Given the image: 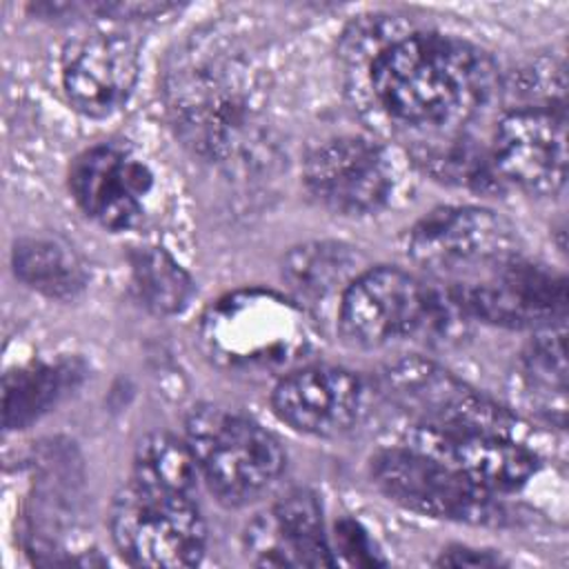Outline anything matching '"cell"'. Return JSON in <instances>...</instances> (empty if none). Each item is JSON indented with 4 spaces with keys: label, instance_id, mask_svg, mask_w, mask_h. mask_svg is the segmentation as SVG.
Wrapping results in <instances>:
<instances>
[{
    "label": "cell",
    "instance_id": "6da1fadb",
    "mask_svg": "<svg viewBox=\"0 0 569 569\" xmlns=\"http://www.w3.org/2000/svg\"><path fill=\"white\" fill-rule=\"evenodd\" d=\"M167 104L184 142L220 164L267 156V89L247 51L204 33L178 51L167 73Z\"/></svg>",
    "mask_w": 569,
    "mask_h": 569
},
{
    "label": "cell",
    "instance_id": "7a4b0ae2",
    "mask_svg": "<svg viewBox=\"0 0 569 569\" xmlns=\"http://www.w3.org/2000/svg\"><path fill=\"white\" fill-rule=\"evenodd\" d=\"M380 107L413 127L445 129L469 120L491 91L489 64L469 44L413 33L387 44L371 62Z\"/></svg>",
    "mask_w": 569,
    "mask_h": 569
},
{
    "label": "cell",
    "instance_id": "3957f363",
    "mask_svg": "<svg viewBox=\"0 0 569 569\" xmlns=\"http://www.w3.org/2000/svg\"><path fill=\"white\" fill-rule=\"evenodd\" d=\"M200 342L220 369L271 373L302 360L313 329L296 300L253 287L227 293L204 311Z\"/></svg>",
    "mask_w": 569,
    "mask_h": 569
},
{
    "label": "cell",
    "instance_id": "277c9868",
    "mask_svg": "<svg viewBox=\"0 0 569 569\" xmlns=\"http://www.w3.org/2000/svg\"><path fill=\"white\" fill-rule=\"evenodd\" d=\"M460 309L442 289L427 287L398 267L358 273L340 293L338 320L342 336L358 347L438 336L456 327Z\"/></svg>",
    "mask_w": 569,
    "mask_h": 569
},
{
    "label": "cell",
    "instance_id": "5b68a950",
    "mask_svg": "<svg viewBox=\"0 0 569 569\" xmlns=\"http://www.w3.org/2000/svg\"><path fill=\"white\" fill-rule=\"evenodd\" d=\"M187 445L209 489L227 505L264 493L284 467L280 442L251 418L224 407H198L187 420Z\"/></svg>",
    "mask_w": 569,
    "mask_h": 569
},
{
    "label": "cell",
    "instance_id": "8992f818",
    "mask_svg": "<svg viewBox=\"0 0 569 569\" xmlns=\"http://www.w3.org/2000/svg\"><path fill=\"white\" fill-rule=\"evenodd\" d=\"M111 536L136 567H193L204 553V522L191 493L129 480L113 498Z\"/></svg>",
    "mask_w": 569,
    "mask_h": 569
},
{
    "label": "cell",
    "instance_id": "52a82bcc",
    "mask_svg": "<svg viewBox=\"0 0 569 569\" xmlns=\"http://www.w3.org/2000/svg\"><path fill=\"white\" fill-rule=\"evenodd\" d=\"M389 400L416 425L520 440L522 422L465 380L425 358H400L382 373Z\"/></svg>",
    "mask_w": 569,
    "mask_h": 569
},
{
    "label": "cell",
    "instance_id": "ba28073f",
    "mask_svg": "<svg viewBox=\"0 0 569 569\" xmlns=\"http://www.w3.org/2000/svg\"><path fill=\"white\" fill-rule=\"evenodd\" d=\"M407 253L447 287L482 276L518 249L511 224L498 213L480 207H442L409 231Z\"/></svg>",
    "mask_w": 569,
    "mask_h": 569
},
{
    "label": "cell",
    "instance_id": "9c48e42d",
    "mask_svg": "<svg viewBox=\"0 0 569 569\" xmlns=\"http://www.w3.org/2000/svg\"><path fill=\"white\" fill-rule=\"evenodd\" d=\"M440 289L462 316L511 329L551 327L567 311L565 278L520 253L473 280Z\"/></svg>",
    "mask_w": 569,
    "mask_h": 569
},
{
    "label": "cell",
    "instance_id": "30bf717a",
    "mask_svg": "<svg viewBox=\"0 0 569 569\" xmlns=\"http://www.w3.org/2000/svg\"><path fill=\"white\" fill-rule=\"evenodd\" d=\"M371 478L389 500L422 516L489 522L498 513L491 491L407 445L378 451L371 458Z\"/></svg>",
    "mask_w": 569,
    "mask_h": 569
},
{
    "label": "cell",
    "instance_id": "8fae6325",
    "mask_svg": "<svg viewBox=\"0 0 569 569\" xmlns=\"http://www.w3.org/2000/svg\"><path fill=\"white\" fill-rule=\"evenodd\" d=\"M302 176L311 196L342 216L378 211L393 187L385 149L360 136H340L318 144L307 156Z\"/></svg>",
    "mask_w": 569,
    "mask_h": 569
},
{
    "label": "cell",
    "instance_id": "7c38bea8",
    "mask_svg": "<svg viewBox=\"0 0 569 569\" xmlns=\"http://www.w3.org/2000/svg\"><path fill=\"white\" fill-rule=\"evenodd\" d=\"M491 162L498 176L525 191H560L567 178L565 116L545 107L507 113L493 136Z\"/></svg>",
    "mask_w": 569,
    "mask_h": 569
},
{
    "label": "cell",
    "instance_id": "4fadbf2b",
    "mask_svg": "<svg viewBox=\"0 0 569 569\" xmlns=\"http://www.w3.org/2000/svg\"><path fill=\"white\" fill-rule=\"evenodd\" d=\"M69 184L80 209L109 231L133 227L153 187L149 167L116 147H93L76 158Z\"/></svg>",
    "mask_w": 569,
    "mask_h": 569
},
{
    "label": "cell",
    "instance_id": "5bb4252c",
    "mask_svg": "<svg viewBox=\"0 0 569 569\" xmlns=\"http://www.w3.org/2000/svg\"><path fill=\"white\" fill-rule=\"evenodd\" d=\"M365 387L342 367H302L282 376L271 393L273 411L300 433L338 436L360 416Z\"/></svg>",
    "mask_w": 569,
    "mask_h": 569
},
{
    "label": "cell",
    "instance_id": "9a60e30c",
    "mask_svg": "<svg viewBox=\"0 0 569 569\" xmlns=\"http://www.w3.org/2000/svg\"><path fill=\"white\" fill-rule=\"evenodd\" d=\"M405 445L433 456L491 493L516 491L538 469V458L529 447L502 436L416 425Z\"/></svg>",
    "mask_w": 569,
    "mask_h": 569
},
{
    "label": "cell",
    "instance_id": "2e32d148",
    "mask_svg": "<svg viewBox=\"0 0 569 569\" xmlns=\"http://www.w3.org/2000/svg\"><path fill=\"white\" fill-rule=\"evenodd\" d=\"M244 549L260 567H333L322 509L313 493L298 489L256 516L244 533Z\"/></svg>",
    "mask_w": 569,
    "mask_h": 569
},
{
    "label": "cell",
    "instance_id": "e0dca14e",
    "mask_svg": "<svg viewBox=\"0 0 569 569\" xmlns=\"http://www.w3.org/2000/svg\"><path fill=\"white\" fill-rule=\"evenodd\" d=\"M138 69L140 56L131 38L124 33H96L67 53L62 84L80 113L107 118L129 100Z\"/></svg>",
    "mask_w": 569,
    "mask_h": 569
},
{
    "label": "cell",
    "instance_id": "ac0fdd59",
    "mask_svg": "<svg viewBox=\"0 0 569 569\" xmlns=\"http://www.w3.org/2000/svg\"><path fill=\"white\" fill-rule=\"evenodd\" d=\"M80 371L71 362H29L4 376L2 425L24 429L53 409L76 387Z\"/></svg>",
    "mask_w": 569,
    "mask_h": 569
},
{
    "label": "cell",
    "instance_id": "d6986e66",
    "mask_svg": "<svg viewBox=\"0 0 569 569\" xmlns=\"http://www.w3.org/2000/svg\"><path fill=\"white\" fill-rule=\"evenodd\" d=\"M13 271L31 289L49 298H73L84 287L78 258L51 240H20L13 249Z\"/></svg>",
    "mask_w": 569,
    "mask_h": 569
},
{
    "label": "cell",
    "instance_id": "ffe728a7",
    "mask_svg": "<svg viewBox=\"0 0 569 569\" xmlns=\"http://www.w3.org/2000/svg\"><path fill=\"white\" fill-rule=\"evenodd\" d=\"M131 276L138 298L156 313L182 311L191 296L189 273L160 247H144L131 253Z\"/></svg>",
    "mask_w": 569,
    "mask_h": 569
},
{
    "label": "cell",
    "instance_id": "44dd1931",
    "mask_svg": "<svg viewBox=\"0 0 569 569\" xmlns=\"http://www.w3.org/2000/svg\"><path fill=\"white\" fill-rule=\"evenodd\" d=\"M198 462L187 442L169 433H151L140 440L133 456L131 478L184 493H193Z\"/></svg>",
    "mask_w": 569,
    "mask_h": 569
},
{
    "label": "cell",
    "instance_id": "7402d4cb",
    "mask_svg": "<svg viewBox=\"0 0 569 569\" xmlns=\"http://www.w3.org/2000/svg\"><path fill=\"white\" fill-rule=\"evenodd\" d=\"M356 258L338 244H307L289 253L284 273L293 289L307 298H322L333 293L340 284L353 280Z\"/></svg>",
    "mask_w": 569,
    "mask_h": 569
},
{
    "label": "cell",
    "instance_id": "603a6c76",
    "mask_svg": "<svg viewBox=\"0 0 569 569\" xmlns=\"http://www.w3.org/2000/svg\"><path fill=\"white\" fill-rule=\"evenodd\" d=\"M525 378L529 387L547 402H558L565 409L567 391V356H565V331L547 327L529 349L525 351Z\"/></svg>",
    "mask_w": 569,
    "mask_h": 569
},
{
    "label": "cell",
    "instance_id": "cb8c5ba5",
    "mask_svg": "<svg viewBox=\"0 0 569 569\" xmlns=\"http://www.w3.org/2000/svg\"><path fill=\"white\" fill-rule=\"evenodd\" d=\"M422 162L442 180L458 184H473L485 189L493 182V173L485 156L465 138L436 142L422 151Z\"/></svg>",
    "mask_w": 569,
    "mask_h": 569
},
{
    "label": "cell",
    "instance_id": "d4e9b609",
    "mask_svg": "<svg viewBox=\"0 0 569 569\" xmlns=\"http://www.w3.org/2000/svg\"><path fill=\"white\" fill-rule=\"evenodd\" d=\"M336 545H338V551L347 558V562L351 565H360V567H376V565H382L385 560L378 558V551L373 547V542L369 540L367 531L345 518L336 525Z\"/></svg>",
    "mask_w": 569,
    "mask_h": 569
},
{
    "label": "cell",
    "instance_id": "484cf974",
    "mask_svg": "<svg viewBox=\"0 0 569 569\" xmlns=\"http://www.w3.org/2000/svg\"><path fill=\"white\" fill-rule=\"evenodd\" d=\"M500 562L502 560L491 551H478L469 547L449 549L438 558V565H445V567H496Z\"/></svg>",
    "mask_w": 569,
    "mask_h": 569
}]
</instances>
